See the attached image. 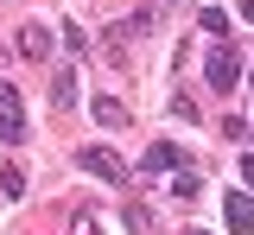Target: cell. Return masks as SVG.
<instances>
[{
  "label": "cell",
  "mask_w": 254,
  "mask_h": 235,
  "mask_svg": "<svg viewBox=\"0 0 254 235\" xmlns=\"http://www.w3.org/2000/svg\"><path fill=\"white\" fill-rule=\"evenodd\" d=\"M190 235H203V229H190Z\"/></svg>",
  "instance_id": "obj_17"
},
{
  "label": "cell",
  "mask_w": 254,
  "mask_h": 235,
  "mask_svg": "<svg viewBox=\"0 0 254 235\" xmlns=\"http://www.w3.org/2000/svg\"><path fill=\"white\" fill-rule=\"evenodd\" d=\"M0 197H26V172H19V166L0 172Z\"/></svg>",
  "instance_id": "obj_11"
},
{
  "label": "cell",
  "mask_w": 254,
  "mask_h": 235,
  "mask_svg": "<svg viewBox=\"0 0 254 235\" xmlns=\"http://www.w3.org/2000/svg\"><path fill=\"white\" fill-rule=\"evenodd\" d=\"M51 108H76V70H58L51 76Z\"/></svg>",
  "instance_id": "obj_8"
},
{
  "label": "cell",
  "mask_w": 254,
  "mask_h": 235,
  "mask_svg": "<svg viewBox=\"0 0 254 235\" xmlns=\"http://www.w3.org/2000/svg\"><path fill=\"white\" fill-rule=\"evenodd\" d=\"M197 32H210V38H229V13H222V6H203V13H197Z\"/></svg>",
  "instance_id": "obj_10"
},
{
  "label": "cell",
  "mask_w": 254,
  "mask_h": 235,
  "mask_svg": "<svg viewBox=\"0 0 254 235\" xmlns=\"http://www.w3.org/2000/svg\"><path fill=\"white\" fill-rule=\"evenodd\" d=\"M76 166L89 172V178H102V184H127V166L108 153V146H83V153H76Z\"/></svg>",
  "instance_id": "obj_3"
},
{
  "label": "cell",
  "mask_w": 254,
  "mask_h": 235,
  "mask_svg": "<svg viewBox=\"0 0 254 235\" xmlns=\"http://www.w3.org/2000/svg\"><path fill=\"white\" fill-rule=\"evenodd\" d=\"M0 140H6V146L26 140V102H19V89H13L6 76H0Z\"/></svg>",
  "instance_id": "obj_2"
},
{
  "label": "cell",
  "mask_w": 254,
  "mask_h": 235,
  "mask_svg": "<svg viewBox=\"0 0 254 235\" xmlns=\"http://www.w3.org/2000/svg\"><path fill=\"white\" fill-rule=\"evenodd\" d=\"M76 235H95V216H76Z\"/></svg>",
  "instance_id": "obj_15"
},
{
  "label": "cell",
  "mask_w": 254,
  "mask_h": 235,
  "mask_svg": "<svg viewBox=\"0 0 254 235\" xmlns=\"http://www.w3.org/2000/svg\"><path fill=\"white\" fill-rule=\"evenodd\" d=\"M89 115L102 121V127H127V108H121L115 96H95V102H89Z\"/></svg>",
  "instance_id": "obj_7"
},
{
  "label": "cell",
  "mask_w": 254,
  "mask_h": 235,
  "mask_svg": "<svg viewBox=\"0 0 254 235\" xmlns=\"http://www.w3.org/2000/svg\"><path fill=\"white\" fill-rule=\"evenodd\" d=\"M172 197H178V203H197V197H203V178H197L190 166H178V178H172Z\"/></svg>",
  "instance_id": "obj_9"
},
{
  "label": "cell",
  "mask_w": 254,
  "mask_h": 235,
  "mask_svg": "<svg viewBox=\"0 0 254 235\" xmlns=\"http://www.w3.org/2000/svg\"><path fill=\"white\" fill-rule=\"evenodd\" d=\"M222 223L235 235H254V197L248 191H229V197H222Z\"/></svg>",
  "instance_id": "obj_4"
},
{
  "label": "cell",
  "mask_w": 254,
  "mask_h": 235,
  "mask_svg": "<svg viewBox=\"0 0 254 235\" xmlns=\"http://www.w3.org/2000/svg\"><path fill=\"white\" fill-rule=\"evenodd\" d=\"M178 166H185V153H178L172 140H153V146H146V159H140L146 178H153V172H178Z\"/></svg>",
  "instance_id": "obj_5"
},
{
  "label": "cell",
  "mask_w": 254,
  "mask_h": 235,
  "mask_svg": "<svg viewBox=\"0 0 254 235\" xmlns=\"http://www.w3.org/2000/svg\"><path fill=\"white\" fill-rule=\"evenodd\" d=\"M19 58L45 64V58H51V26H19Z\"/></svg>",
  "instance_id": "obj_6"
},
{
  "label": "cell",
  "mask_w": 254,
  "mask_h": 235,
  "mask_svg": "<svg viewBox=\"0 0 254 235\" xmlns=\"http://www.w3.org/2000/svg\"><path fill=\"white\" fill-rule=\"evenodd\" d=\"M248 83H254V64H248Z\"/></svg>",
  "instance_id": "obj_16"
},
{
  "label": "cell",
  "mask_w": 254,
  "mask_h": 235,
  "mask_svg": "<svg viewBox=\"0 0 254 235\" xmlns=\"http://www.w3.org/2000/svg\"><path fill=\"white\" fill-rule=\"evenodd\" d=\"M242 51H235V45H229V38H216V45H210V58H203V83H210V89H216V96H229V89H235V83H242Z\"/></svg>",
  "instance_id": "obj_1"
},
{
  "label": "cell",
  "mask_w": 254,
  "mask_h": 235,
  "mask_svg": "<svg viewBox=\"0 0 254 235\" xmlns=\"http://www.w3.org/2000/svg\"><path fill=\"white\" fill-rule=\"evenodd\" d=\"M235 13H242V19H248V26H254V0H235Z\"/></svg>",
  "instance_id": "obj_14"
},
{
  "label": "cell",
  "mask_w": 254,
  "mask_h": 235,
  "mask_svg": "<svg viewBox=\"0 0 254 235\" xmlns=\"http://www.w3.org/2000/svg\"><path fill=\"white\" fill-rule=\"evenodd\" d=\"M172 115H178V121H197V96L178 89V96H172Z\"/></svg>",
  "instance_id": "obj_12"
},
{
  "label": "cell",
  "mask_w": 254,
  "mask_h": 235,
  "mask_svg": "<svg viewBox=\"0 0 254 235\" xmlns=\"http://www.w3.org/2000/svg\"><path fill=\"white\" fill-rule=\"evenodd\" d=\"M242 184H248V191H254V153H248V159H242Z\"/></svg>",
  "instance_id": "obj_13"
}]
</instances>
